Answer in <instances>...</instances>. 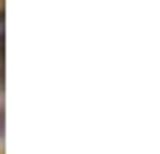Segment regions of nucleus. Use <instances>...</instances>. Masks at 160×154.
<instances>
[{"label": "nucleus", "instance_id": "1", "mask_svg": "<svg viewBox=\"0 0 160 154\" xmlns=\"http://www.w3.org/2000/svg\"><path fill=\"white\" fill-rule=\"evenodd\" d=\"M3 20L6 17H3V12H0V51H3Z\"/></svg>", "mask_w": 160, "mask_h": 154}, {"label": "nucleus", "instance_id": "2", "mask_svg": "<svg viewBox=\"0 0 160 154\" xmlns=\"http://www.w3.org/2000/svg\"><path fill=\"white\" fill-rule=\"evenodd\" d=\"M0 86H3V51H0Z\"/></svg>", "mask_w": 160, "mask_h": 154}, {"label": "nucleus", "instance_id": "3", "mask_svg": "<svg viewBox=\"0 0 160 154\" xmlns=\"http://www.w3.org/2000/svg\"><path fill=\"white\" fill-rule=\"evenodd\" d=\"M0 137H3V106H0Z\"/></svg>", "mask_w": 160, "mask_h": 154}]
</instances>
